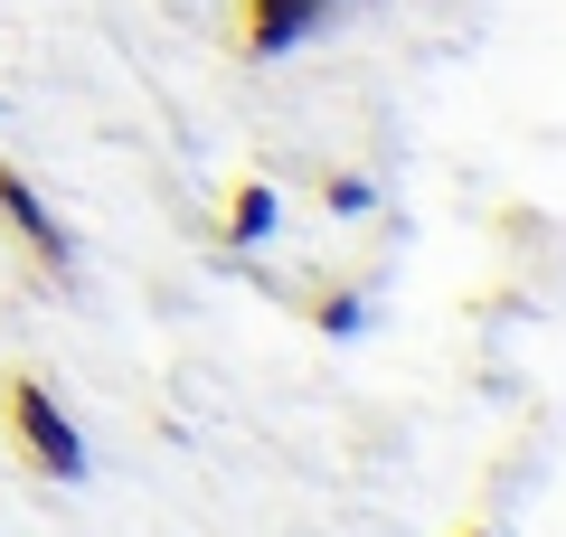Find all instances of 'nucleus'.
I'll list each match as a JSON object with an SVG mask.
<instances>
[{
    "mask_svg": "<svg viewBox=\"0 0 566 537\" xmlns=\"http://www.w3.org/2000/svg\"><path fill=\"white\" fill-rule=\"evenodd\" d=\"M0 415H10V434H20V453L39 462L48 481H85V443H76V424H66V406L48 397L39 378H0Z\"/></svg>",
    "mask_w": 566,
    "mask_h": 537,
    "instance_id": "1",
    "label": "nucleus"
},
{
    "mask_svg": "<svg viewBox=\"0 0 566 537\" xmlns=\"http://www.w3.org/2000/svg\"><path fill=\"white\" fill-rule=\"evenodd\" d=\"M0 227H10V236H20L29 255L48 264V274H66V264H76V236H66V218L39 199V189H29V170H10V160H0Z\"/></svg>",
    "mask_w": 566,
    "mask_h": 537,
    "instance_id": "2",
    "label": "nucleus"
},
{
    "mask_svg": "<svg viewBox=\"0 0 566 537\" xmlns=\"http://www.w3.org/2000/svg\"><path fill=\"white\" fill-rule=\"evenodd\" d=\"M312 20H322V0H245V57H283Z\"/></svg>",
    "mask_w": 566,
    "mask_h": 537,
    "instance_id": "3",
    "label": "nucleus"
},
{
    "mask_svg": "<svg viewBox=\"0 0 566 537\" xmlns=\"http://www.w3.org/2000/svg\"><path fill=\"white\" fill-rule=\"evenodd\" d=\"M227 199H237V208H227V245H264V236H274L283 199H274V189H264V179H237Z\"/></svg>",
    "mask_w": 566,
    "mask_h": 537,
    "instance_id": "4",
    "label": "nucleus"
},
{
    "mask_svg": "<svg viewBox=\"0 0 566 537\" xmlns=\"http://www.w3.org/2000/svg\"><path fill=\"white\" fill-rule=\"evenodd\" d=\"M359 320H368V302H359V293L322 302V330H331V339H359Z\"/></svg>",
    "mask_w": 566,
    "mask_h": 537,
    "instance_id": "5",
    "label": "nucleus"
},
{
    "mask_svg": "<svg viewBox=\"0 0 566 537\" xmlns=\"http://www.w3.org/2000/svg\"><path fill=\"white\" fill-rule=\"evenodd\" d=\"M331 208H340V218H368V208H378V189H368V179H331Z\"/></svg>",
    "mask_w": 566,
    "mask_h": 537,
    "instance_id": "6",
    "label": "nucleus"
},
{
    "mask_svg": "<svg viewBox=\"0 0 566 537\" xmlns=\"http://www.w3.org/2000/svg\"><path fill=\"white\" fill-rule=\"evenodd\" d=\"M463 537H501V528H463Z\"/></svg>",
    "mask_w": 566,
    "mask_h": 537,
    "instance_id": "7",
    "label": "nucleus"
},
{
    "mask_svg": "<svg viewBox=\"0 0 566 537\" xmlns=\"http://www.w3.org/2000/svg\"><path fill=\"white\" fill-rule=\"evenodd\" d=\"M322 10H331V0H322Z\"/></svg>",
    "mask_w": 566,
    "mask_h": 537,
    "instance_id": "8",
    "label": "nucleus"
}]
</instances>
